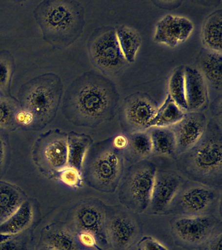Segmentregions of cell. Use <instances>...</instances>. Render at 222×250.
I'll list each match as a JSON object with an SVG mask.
<instances>
[{
  "label": "cell",
  "mask_w": 222,
  "mask_h": 250,
  "mask_svg": "<svg viewBox=\"0 0 222 250\" xmlns=\"http://www.w3.org/2000/svg\"><path fill=\"white\" fill-rule=\"evenodd\" d=\"M157 166L144 160L136 162L128 169L119 190V199L126 208L136 214L149 208Z\"/></svg>",
  "instance_id": "obj_6"
},
{
  "label": "cell",
  "mask_w": 222,
  "mask_h": 250,
  "mask_svg": "<svg viewBox=\"0 0 222 250\" xmlns=\"http://www.w3.org/2000/svg\"><path fill=\"white\" fill-rule=\"evenodd\" d=\"M204 48L212 52H222V10H216L204 20L202 29Z\"/></svg>",
  "instance_id": "obj_22"
},
{
  "label": "cell",
  "mask_w": 222,
  "mask_h": 250,
  "mask_svg": "<svg viewBox=\"0 0 222 250\" xmlns=\"http://www.w3.org/2000/svg\"><path fill=\"white\" fill-rule=\"evenodd\" d=\"M42 39L52 48L63 50L82 34L85 9L75 0H44L34 11Z\"/></svg>",
  "instance_id": "obj_3"
},
{
  "label": "cell",
  "mask_w": 222,
  "mask_h": 250,
  "mask_svg": "<svg viewBox=\"0 0 222 250\" xmlns=\"http://www.w3.org/2000/svg\"><path fill=\"white\" fill-rule=\"evenodd\" d=\"M172 230L182 245L193 249L222 231L221 222L213 215L180 216L173 221Z\"/></svg>",
  "instance_id": "obj_11"
},
{
  "label": "cell",
  "mask_w": 222,
  "mask_h": 250,
  "mask_svg": "<svg viewBox=\"0 0 222 250\" xmlns=\"http://www.w3.org/2000/svg\"><path fill=\"white\" fill-rule=\"evenodd\" d=\"M222 135L218 123L210 121L200 142L192 149L179 156V169L192 181L221 188Z\"/></svg>",
  "instance_id": "obj_4"
},
{
  "label": "cell",
  "mask_w": 222,
  "mask_h": 250,
  "mask_svg": "<svg viewBox=\"0 0 222 250\" xmlns=\"http://www.w3.org/2000/svg\"><path fill=\"white\" fill-rule=\"evenodd\" d=\"M63 93L61 78L45 73L22 84L18 93L17 126L40 131L55 118Z\"/></svg>",
  "instance_id": "obj_2"
},
{
  "label": "cell",
  "mask_w": 222,
  "mask_h": 250,
  "mask_svg": "<svg viewBox=\"0 0 222 250\" xmlns=\"http://www.w3.org/2000/svg\"><path fill=\"white\" fill-rule=\"evenodd\" d=\"M200 71L212 87L218 91H221L222 78V53L212 52L202 48L198 58Z\"/></svg>",
  "instance_id": "obj_20"
},
{
  "label": "cell",
  "mask_w": 222,
  "mask_h": 250,
  "mask_svg": "<svg viewBox=\"0 0 222 250\" xmlns=\"http://www.w3.org/2000/svg\"><path fill=\"white\" fill-rule=\"evenodd\" d=\"M32 228L16 235L0 234V250H34Z\"/></svg>",
  "instance_id": "obj_31"
},
{
  "label": "cell",
  "mask_w": 222,
  "mask_h": 250,
  "mask_svg": "<svg viewBox=\"0 0 222 250\" xmlns=\"http://www.w3.org/2000/svg\"><path fill=\"white\" fill-rule=\"evenodd\" d=\"M76 232H87L96 238L101 249L110 247L106 228V208L100 201L85 199L74 208L67 223Z\"/></svg>",
  "instance_id": "obj_10"
},
{
  "label": "cell",
  "mask_w": 222,
  "mask_h": 250,
  "mask_svg": "<svg viewBox=\"0 0 222 250\" xmlns=\"http://www.w3.org/2000/svg\"><path fill=\"white\" fill-rule=\"evenodd\" d=\"M123 154L113 146L112 139L91 146L83 166L84 180L102 192L116 191L123 171Z\"/></svg>",
  "instance_id": "obj_5"
},
{
  "label": "cell",
  "mask_w": 222,
  "mask_h": 250,
  "mask_svg": "<svg viewBox=\"0 0 222 250\" xmlns=\"http://www.w3.org/2000/svg\"><path fill=\"white\" fill-rule=\"evenodd\" d=\"M185 111L176 104L170 96L167 95L161 107H158L157 113L151 128H165L172 127L177 124L184 117Z\"/></svg>",
  "instance_id": "obj_27"
},
{
  "label": "cell",
  "mask_w": 222,
  "mask_h": 250,
  "mask_svg": "<svg viewBox=\"0 0 222 250\" xmlns=\"http://www.w3.org/2000/svg\"><path fill=\"white\" fill-rule=\"evenodd\" d=\"M113 146L117 149L123 151L124 148H126L128 145V139L126 136L124 135H118L112 138Z\"/></svg>",
  "instance_id": "obj_37"
},
{
  "label": "cell",
  "mask_w": 222,
  "mask_h": 250,
  "mask_svg": "<svg viewBox=\"0 0 222 250\" xmlns=\"http://www.w3.org/2000/svg\"><path fill=\"white\" fill-rule=\"evenodd\" d=\"M76 234H77L78 242L83 250L86 249L102 250L93 234L87 232H76Z\"/></svg>",
  "instance_id": "obj_34"
},
{
  "label": "cell",
  "mask_w": 222,
  "mask_h": 250,
  "mask_svg": "<svg viewBox=\"0 0 222 250\" xmlns=\"http://www.w3.org/2000/svg\"><path fill=\"white\" fill-rule=\"evenodd\" d=\"M194 29V23L188 18L166 15L156 24L153 41L157 44L175 48L186 42Z\"/></svg>",
  "instance_id": "obj_14"
},
{
  "label": "cell",
  "mask_w": 222,
  "mask_h": 250,
  "mask_svg": "<svg viewBox=\"0 0 222 250\" xmlns=\"http://www.w3.org/2000/svg\"><path fill=\"white\" fill-rule=\"evenodd\" d=\"M169 94L173 101L181 109L187 112L185 93L184 66H181L171 74L168 84Z\"/></svg>",
  "instance_id": "obj_29"
},
{
  "label": "cell",
  "mask_w": 222,
  "mask_h": 250,
  "mask_svg": "<svg viewBox=\"0 0 222 250\" xmlns=\"http://www.w3.org/2000/svg\"><path fill=\"white\" fill-rule=\"evenodd\" d=\"M157 103L147 94L136 92L126 97L121 108V116L130 132L151 128L157 113Z\"/></svg>",
  "instance_id": "obj_13"
},
{
  "label": "cell",
  "mask_w": 222,
  "mask_h": 250,
  "mask_svg": "<svg viewBox=\"0 0 222 250\" xmlns=\"http://www.w3.org/2000/svg\"><path fill=\"white\" fill-rule=\"evenodd\" d=\"M52 177L72 189L81 188L84 183L82 172L69 165L56 172Z\"/></svg>",
  "instance_id": "obj_32"
},
{
  "label": "cell",
  "mask_w": 222,
  "mask_h": 250,
  "mask_svg": "<svg viewBox=\"0 0 222 250\" xmlns=\"http://www.w3.org/2000/svg\"><path fill=\"white\" fill-rule=\"evenodd\" d=\"M184 183L179 174L172 171L157 170L149 208L155 213L165 212Z\"/></svg>",
  "instance_id": "obj_16"
},
{
  "label": "cell",
  "mask_w": 222,
  "mask_h": 250,
  "mask_svg": "<svg viewBox=\"0 0 222 250\" xmlns=\"http://www.w3.org/2000/svg\"><path fill=\"white\" fill-rule=\"evenodd\" d=\"M107 234L114 250H128L140 237V228L135 219L117 207L106 208Z\"/></svg>",
  "instance_id": "obj_12"
},
{
  "label": "cell",
  "mask_w": 222,
  "mask_h": 250,
  "mask_svg": "<svg viewBox=\"0 0 222 250\" xmlns=\"http://www.w3.org/2000/svg\"><path fill=\"white\" fill-rule=\"evenodd\" d=\"M126 137L128 145L122 154L130 162L136 163L142 161L153 153L151 136L147 131L130 132Z\"/></svg>",
  "instance_id": "obj_24"
},
{
  "label": "cell",
  "mask_w": 222,
  "mask_h": 250,
  "mask_svg": "<svg viewBox=\"0 0 222 250\" xmlns=\"http://www.w3.org/2000/svg\"><path fill=\"white\" fill-rule=\"evenodd\" d=\"M217 188L193 181L182 184L167 210L181 216L212 215L220 203Z\"/></svg>",
  "instance_id": "obj_8"
},
{
  "label": "cell",
  "mask_w": 222,
  "mask_h": 250,
  "mask_svg": "<svg viewBox=\"0 0 222 250\" xmlns=\"http://www.w3.org/2000/svg\"><path fill=\"white\" fill-rule=\"evenodd\" d=\"M184 75L187 112L200 111L206 107L208 102L206 80L194 66H184Z\"/></svg>",
  "instance_id": "obj_17"
},
{
  "label": "cell",
  "mask_w": 222,
  "mask_h": 250,
  "mask_svg": "<svg viewBox=\"0 0 222 250\" xmlns=\"http://www.w3.org/2000/svg\"><path fill=\"white\" fill-rule=\"evenodd\" d=\"M222 231L212 236L198 248L199 250H222Z\"/></svg>",
  "instance_id": "obj_36"
},
{
  "label": "cell",
  "mask_w": 222,
  "mask_h": 250,
  "mask_svg": "<svg viewBox=\"0 0 222 250\" xmlns=\"http://www.w3.org/2000/svg\"><path fill=\"white\" fill-rule=\"evenodd\" d=\"M34 250H54L51 248L48 247L45 244L41 243V242H39L38 244H37L35 246Z\"/></svg>",
  "instance_id": "obj_38"
},
{
  "label": "cell",
  "mask_w": 222,
  "mask_h": 250,
  "mask_svg": "<svg viewBox=\"0 0 222 250\" xmlns=\"http://www.w3.org/2000/svg\"><path fill=\"white\" fill-rule=\"evenodd\" d=\"M10 161V146L8 136L0 130V180L4 175Z\"/></svg>",
  "instance_id": "obj_33"
},
{
  "label": "cell",
  "mask_w": 222,
  "mask_h": 250,
  "mask_svg": "<svg viewBox=\"0 0 222 250\" xmlns=\"http://www.w3.org/2000/svg\"><path fill=\"white\" fill-rule=\"evenodd\" d=\"M120 94L112 80L94 70L74 80L64 95L62 113L76 126L95 128L116 115Z\"/></svg>",
  "instance_id": "obj_1"
},
{
  "label": "cell",
  "mask_w": 222,
  "mask_h": 250,
  "mask_svg": "<svg viewBox=\"0 0 222 250\" xmlns=\"http://www.w3.org/2000/svg\"><path fill=\"white\" fill-rule=\"evenodd\" d=\"M34 217V204L27 199L10 218L0 225V234L16 235L30 229L32 228Z\"/></svg>",
  "instance_id": "obj_21"
},
{
  "label": "cell",
  "mask_w": 222,
  "mask_h": 250,
  "mask_svg": "<svg viewBox=\"0 0 222 250\" xmlns=\"http://www.w3.org/2000/svg\"><path fill=\"white\" fill-rule=\"evenodd\" d=\"M137 250H168L162 244L151 236L141 238L137 244Z\"/></svg>",
  "instance_id": "obj_35"
},
{
  "label": "cell",
  "mask_w": 222,
  "mask_h": 250,
  "mask_svg": "<svg viewBox=\"0 0 222 250\" xmlns=\"http://www.w3.org/2000/svg\"><path fill=\"white\" fill-rule=\"evenodd\" d=\"M207 122L200 111L186 112L177 124L171 127L176 141L177 156L186 153L199 142L205 132Z\"/></svg>",
  "instance_id": "obj_15"
},
{
  "label": "cell",
  "mask_w": 222,
  "mask_h": 250,
  "mask_svg": "<svg viewBox=\"0 0 222 250\" xmlns=\"http://www.w3.org/2000/svg\"><path fill=\"white\" fill-rule=\"evenodd\" d=\"M93 145L89 135L71 132L68 134V165L83 171L87 154Z\"/></svg>",
  "instance_id": "obj_23"
},
{
  "label": "cell",
  "mask_w": 222,
  "mask_h": 250,
  "mask_svg": "<svg viewBox=\"0 0 222 250\" xmlns=\"http://www.w3.org/2000/svg\"><path fill=\"white\" fill-rule=\"evenodd\" d=\"M117 37L122 54L128 64L135 62L141 48V35L132 27L126 25L116 27Z\"/></svg>",
  "instance_id": "obj_25"
},
{
  "label": "cell",
  "mask_w": 222,
  "mask_h": 250,
  "mask_svg": "<svg viewBox=\"0 0 222 250\" xmlns=\"http://www.w3.org/2000/svg\"><path fill=\"white\" fill-rule=\"evenodd\" d=\"M16 70L14 57L8 50L0 51V95L11 97V86Z\"/></svg>",
  "instance_id": "obj_28"
},
{
  "label": "cell",
  "mask_w": 222,
  "mask_h": 250,
  "mask_svg": "<svg viewBox=\"0 0 222 250\" xmlns=\"http://www.w3.org/2000/svg\"><path fill=\"white\" fill-rule=\"evenodd\" d=\"M40 242L54 250H83L67 223L56 222L42 230Z\"/></svg>",
  "instance_id": "obj_18"
},
{
  "label": "cell",
  "mask_w": 222,
  "mask_h": 250,
  "mask_svg": "<svg viewBox=\"0 0 222 250\" xmlns=\"http://www.w3.org/2000/svg\"><path fill=\"white\" fill-rule=\"evenodd\" d=\"M87 50L91 62L104 76L118 75L128 64L119 44L116 27L95 29L87 42Z\"/></svg>",
  "instance_id": "obj_7"
},
{
  "label": "cell",
  "mask_w": 222,
  "mask_h": 250,
  "mask_svg": "<svg viewBox=\"0 0 222 250\" xmlns=\"http://www.w3.org/2000/svg\"><path fill=\"white\" fill-rule=\"evenodd\" d=\"M19 109L18 100L0 95V130L12 131L18 128L16 117Z\"/></svg>",
  "instance_id": "obj_30"
},
{
  "label": "cell",
  "mask_w": 222,
  "mask_h": 250,
  "mask_svg": "<svg viewBox=\"0 0 222 250\" xmlns=\"http://www.w3.org/2000/svg\"><path fill=\"white\" fill-rule=\"evenodd\" d=\"M151 128V130L149 132L153 152L161 156H177L176 141L172 128L153 127Z\"/></svg>",
  "instance_id": "obj_26"
},
{
  "label": "cell",
  "mask_w": 222,
  "mask_h": 250,
  "mask_svg": "<svg viewBox=\"0 0 222 250\" xmlns=\"http://www.w3.org/2000/svg\"><path fill=\"white\" fill-rule=\"evenodd\" d=\"M27 199L20 188L0 180V225L10 218Z\"/></svg>",
  "instance_id": "obj_19"
},
{
  "label": "cell",
  "mask_w": 222,
  "mask_h": 250,
  "mask_svg": "<svg viewBox=\"0 0 222 250\" xmlns=\"http://www.w3.org/2000/svg\"><path fill=\"white\" fill-rule=\"evenodd\" d=\"M33 160L49 177L68 165V134L59 129L40 135L32 148Z\"/></svg>",
  "instance_id": "obj_9"
}]
</instances>
